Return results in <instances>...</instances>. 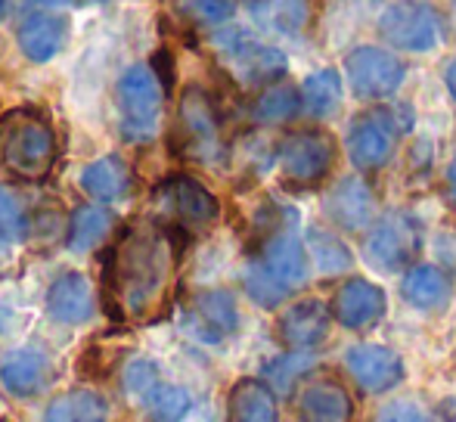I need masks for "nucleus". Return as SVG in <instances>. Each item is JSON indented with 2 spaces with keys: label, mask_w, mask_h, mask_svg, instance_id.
<instances>
[{
  "label": "nucleus",
  "mask_w": 456,
  "mask_h": 422,
  "mask_svg": "<svg viewBox=\"0 0 456 422\" xmlns=\"http://www.w3.org/2000/svg\"><path fill=\"white\" fill-rule=\"evenodd\" d=\"M181 261V233L159 217H140L121 230L102 271L109 314L121 323H150L168 308Z\"/></svg>",
  "instance_id": "nucleus-1"
},
{
  "label": "nucleus",
  "mask_w": 456,
  "mask_h": 422,
  "mask_svg": "<svg viewBox=\"0 0 456 422\" xmlns=\"http://www.w3.org/2000/svg\"><path fill=\"white\" fill-rule=\"evenodd\" d=\"M60 156L56 131L35 109H12L0 118V168L19 181L50 177Z\"/></svg>",
  "instance_id": "nucleus-2"
},
{
  "label": "nucleus",
  "mask_w": 456,
  "mask_h": 422,
  "mask_svg": "<svg viewBox=\"0 0 456 422\" xmlns=\"http://www.w3.org/2000/svg\"><path fill=\"white\" fill-rule=\"evenodd\" d=\"M118 131L127 143L146 146L162 134L165 121V85L159 72L146 62L125 69L115 85Z\"/></svg>",
  "instance_id": "nucleus-3"
},
{
  "label": "nucleus",
  "mask_w": 456,
  "mask_h": 422,
  "mask_svg": "<svg viewBox=\"0 0 456 422\" xmlns=\"http://www.w3.org/2000/svg\"><path fill=\"white\" fill-rule=\"evenodd\" d=\"M413 127V109L395 103V106H372L351 121L345 134V150L348 158L361 174H376L395 158L397 143L403 134Z\"/></svg>",
  "instance_id": "nucleus-4"
},
{
  "label": "nucleus",
  "mask_w": 456,
  "mask_h": 422,
  "mask_svg": "<svg viewBox=\"0 0 456 422\" xmlns=\"http://www.w3.org/2000/svg\"><path fill=\"white\" fill-rule=\"evenodd\" d=\"M208 44L215 50V56L224 62L230 75L240 81L242 87H265L276 85L286 78L289 60L280 47L255 37L252 31L236 28V25H221L208 35Z\"/></svg>",
  "instance_id": "nucleus-5"
},
{
  "label": "nucleus",
  "mask_w": 456,
  "mask_h": 422,
  "mask_svg": "<svg viewBox=\"0 0 456 422\" xmlns=\"http://www.w3.org/2000/svg\"><path fill=\"white\" fill-rule=\"evenodd\" d=\"M175 150L186 162L205 165V168H217L227 162L230 146L224 137L221 112L211 93L202 87H186L181 93L175 118Z\"/></svg>",
  "instance_id": "nucleus-6"
},
{
  "label": "nucleus",
  "mask_w": 456,
  "mask_h": 422,
  "mask_svg": "<svg viewBox=\"0 0 456 422\" xmlns=\"http://www.w3.org/2000/svg\"><path fill=\"white\" fill-rule=\"evenodd\" d=\"M338 146L336 137L323 127H298L289 131L276 146V165L289 187L314 190L336 168Z\"/></svg>",
  "instance_id": "nucleus-7"
},
{
  "label": "nucleus",
  "mask_w": 456,
  "mask_h": 422,
  "mask_svg": "<svg viewBox=\"0 0 456 422\" xmlns=\"http://www.w3.org/2000/svg\"><path fill=\"white\" fill-rule=\"evenodd\" d=\"M152 208L159 221L175 227L177 233H202L221 217L217 196L190 174H171L159 183L152 193Z\"/></svg>",
  "instance_id": "nucleus-8"
},
{
  "label": "nucleus",
  "mask_w": 456,
  "mask_h": 422,
  "mask_svg": "<svg viewBox=\"0 0 456 422\" xmlns=\"http://www.w3.org/2000/svg\"><path fill=\"white\" fill-rule=\"evenodd\" d=\"M422 248V230L416 217L407 211H388L376 217L363 236V258L372 271L382 273H401L410 271Z\"/></svg>",
  "instance_id": "nucleus-9"
},
{
  "label": "nucleus",
  "mask_w": 456,
  "mask_h": 422,
  "mask_svg": "<svg viewBox=\"0 0 456 422\" xmlns=\"http://www.w3.org/2000/svg\"><path fill=\"white\" fill-rule=\"evenodd\" d=\"M379 35L401 53H428L444 41V19L428 0H397L379 16Z\"/></svg>",
  "instance_id": "nucleus-10"
},
{
  "label": "nucleus",
  "mask_w": 456,
  "mask_h": 422,
  "mask_svg": "<svg viewBox=\"0 0 456 422\" xmlns=\"http://www.w3.org/2000/svg\"><path fill=\"white\" fill-rule=\"evenodd\" d=\"M345 78L357 100L382 103L391 100L407 81V66L397 53L376 44H361L345 56Z\"/></svg>",
  "instance_id": "nucleus-11"
},
{
  "label": "nucleus",
  "mask_w": 456,
  "mask_h": 422,
  "mask_svg": "<svg viewBox=\"0 0 456 422\" xmlns=\"http://www.w3.org/2000/svg\"><path fill=\"white\" fill-rule=\"evenodd\" d=\"M181 326L190 338L202 345H221L240 329V304L227 289H202L186 298Z\"/></svg>",
  "instance_id": "nucleus-12"
},
{
  "label": "nucleus",
  "mask_w": 456,
  "mask_h": 422,
  "mask_svg": "<svg viewBox=\"0 0 456 422\" xmlns=\"http://www.w3.org/2000/svg\"><path fill=\"white\" fill-rule=\"evenodd\" d=\"M255 264H261L280 286L289 292L301 289L311 277V258H307L305 242L295 233V217L292 221H276L271 233L261 239L258 252H255Z\"/></svg>",
  "instance_id": "nucleus-13"
},
{
  "label": "nucleus",
  "mask_w": 456,
  "mask_h": 422,
  "mask_svg": "<svg viewBox=\"0 0 456 422\" xmlns=\"http://www.w3.org/2000/svg\"><path fill=\"white\" fill-rule=\"evenodd\" d=\"M345 369L351 373V379L363 388L366 394H385L395 392L403 379H407V367L403 357L388 345H372L361 342L351 345L345 351Z\"/></svg>",
  "instance_id": "nucleus-14"
},
{
  "label": "nucleus",
  "mask_w": 456,
  "mask_h": 422,
  "mask_svg": "<svg viewBox=\"0 0 456 422\" xmlns=\"http://www.w3.org/2000/svg\"><path fill=\"white\" fill-rule=\"evenodd\" d=\"M332 320H336L332 304L320 302V298H301V302L289 304L276 320V338L289 351H317L330 338Z\"/></svg>",
  "instance_id": "nucleus-15"
},
{
  "label": "nucleus",
  "mask_w": 456,
  "mask_h": 422,
  "mask_svg": "<svg viewBox=\"0 0 456 422\" xmlns=\"http://www.w3.org/2000/svg\"><path fill=\"white\" fill-rule=\"evenodd\" d=\"M295 410L301 422H354L351 392L332 373H311L298 385Z\"/></svg>",
  "instance_id": "nucleus-16"
},
{
  "label": "nucleus",
  "mask_w": 456,
  "mask_h": 422,
  "mask_svg": "<svg viewBox=\"0 0 456 422\" xmlns=\"http://www.w3.org/2000/svg\"><path fill=\"white\" fill-rule=\"evenodd\" d=\"M323 211L338 230H348V233L370 230L379 217L376 193H372V187L361 174L338 177L330 187V193H326Z\"/></svg>",
  "instance_id": "nucleus-17"
},
{
  "label": "nucleus",
  "mask_w": 456,
  "mask_h": 422,
  "mask_svg": "<svg viewBox=\"0 0 456 422\" xmlns=\"http://www.w3.org/2000/svg\"><path fill=\"white\" fill-rule=\"evenodd\" d=\"M388 314V296L379 283L366 277H348L332 296V317L345 329H370Z\"/></svg>",
  "instance_id": "nucleus-18"
},
{
  "label": "nucleus",
  "mask_w": 456,
  "mask_h": 422,
  "mask_svg": "<svg viewBox=\"0 0 456 422\" xmlns=\"http://www.w3.org/2000/svg\"><path fill=\"white\" fill-rule=\"evenodd\" d=\"M19 50L31 62H50L69 41V19L50 10H35L16 28Z\"/></svg>",
  "instance_id": "nucleus-19"
},
{
  "label": "nucleus",
  "mask_w": 456,
  "mask_h": 422,
  "mask_svg": "<svg viewBox=\"0 0 456 422\" xmlns=\"http://www.w3.org/2000/svg\"><path fill=\"white\" fill-rule=\"evenodd\" d=\"M53 379L50 357L37 348H16L0 361V385L12 398H35Z\"/></svg>",
  "instance_id": "nucleus-20"
},
{
  "label": "nucleus",
  "mask_w": 456,
  "mask_h": 422,
  "mask_svg": "<svg viewBox=\"0 0 456 422\" xmlns=\"http://www.w3.org/2000/svg\"><path fill=\"white\" fill-rule=\"evenodd\" d=\"M96 311V298H94V286L85 273L69 271L50 283L47 289V314L56 323L66 326H81L94 317Z\"/></svg>",
  "instance_id": "nucleus-21"
},
{
  "label": "nucleus",
  "mask_w": 456,
  "mask_h": 422,
  "mask_svg": "<svg viewBox=\"0 0 456 422\" xmlns=\"http://www.w3.org/2000/svg\"><path fill=\"white\" fill-rule=\"evenodd\" d=\"M401 296L410 308L422 314H441L453 298V283L438 264H413L403 271Z\"/></svg>",
  "instance_id": "nucleus-22"
},
{
  "label": "nucleus",
  "mask_w": 456,
  "mask_h": 422,
  "mask_svg": "<svg viewBox=\"0 0 456 422\" xmlns=\"http://www.w3.org/2000/svg\"><path fill=\"white\" fill-rule=\"evenodd\" d=\"M81 190H85L87 199L94 202H118L131 193L134 174L127 168V162L121 156H102L96 162L85 165L78 177Z\"/></svg>",
  "instance_id": "nucleus-23"
},
{
  "label": "nucleus",
  "mask_w": 456,
  "mask_h": 422,
  "mask_svg": "<svg viewBox=\"0 0 456 422\" xmlns=\"http://www.w3.org/2000/svg\"><path fill=\"white\" fill-rule=\"evenodd\" d=\"M255 25L280 37H298L311 22V0H246Z\"/></svg>",
  "instance_id": "nucleus-24"
},
{
  "label": "nucleus",
  "mask_w": 456,
  "mask_h": 422,
  "mask_svg": "<svg viewBox=\"0 0 456 422\" xmlns=\"http://www.w3.org/2000/svg\"><path fill=\"white\" fill-rule=\"evenodd\" d=\"M230 422H280L276 392L261 379H240L227 398Z\"/></svg>",
  "instance_id": "nucleus-25"
},
{
  "label": "nucleus",
  "mask_w": 456,
  "mask_h": 422,
  "mask_svg": "<svg viewBox=\"0 0 456 422\" xmlns=\"http://www.w3.org/2000/svg\"><path fill=\"white\" fill-rule=\"evenodd\" d=\"M301 112L317 121L336 118L342 112L345 100V81L336 69H317L301 81Z\"/></svg>",
  "instance_id": "nucleus-26"
},
{
  "label": "nucleus",
  "mask_w": 456,
  "mask_h": 422,
  "mask_svg": "<svg viewBox=\"0 0 456 422\" xmlns=\"http://www.w3.org/2000/svg\"><path fill=\"white\" fill-rule=\"evenodd\" d=\"M305 248H307L311 264L317 267V273H323V277H342V273H348L351 267H354L351 248L345 246L342 236L330 227H320V223L307 227Z\"/></svg>",
  "instance_id": "nucleus-27"
},
{
  "label": "nucleus",
  "mask_w": 456,
  "mask_h": 422,
  "mask_svg": "<svg viewBox=\"0 0 456 422\" xmlns=\"http://www.w3.org/2000/svg\"><path fill=\"white\" fill-rule=\"evenodd\" d=\"M44 422H109V401L94 388H72L50 401Z\"/></svg>",
  "instance_id": "nucleus-28"
},
{
  "label": "nucleus",
  "mask_w": 456,
  "mask_h": 422,
  "mask_svg": "<svg viewBox=\"0 0 456 422\" xmlns=\"http://www.w3.org/2000/svg\"><path fill=\"white\" fill-rule=\"evenodd\" d=\"M112 230H115L112 211L91 202V206H81V208L72 211L69 227H66V242H69L72 252L85 255V252H94L96 246H102Z\"/></svg>",
  "instance_id": "nucleus-29"
},
{
  "label": "nucleus",
  "mask_w": 456,
  "mask_h": 422,
  "mask_svg": "<svg viewBox=\"0 0 456 422\" xmlns=\"http://www.w3.org/2000/svg\"><path fill=\"white\" fill-rule=\"evenodd\" d=\"M255 125H289L295 115H301V91L289 81H276V85L258 91V97L252 100V109H248Z\"/></svg>",
  "instance_id": "nucleus-30"
},
{
  "label": "nucleus",
  "mask_w": 456,
  "mask_h": 422,
  "mask_svg": "<svg viewBox=\"0 0 456 422\" xmlns=\"http://www.w3.org/2000/svg\"><path fill=\"white\" fill-rule=\"evenodd\" d=\"M143 407H146V413H150V422H183L192 407V398L181 385L159 382L150 398L143 401Z\"/></svg>",
  "instance_id": "nucleus-31"
},
{
  "label": "nucleus",
  "mask_w": 456,
  "mask_h": 422,
  "mask_svg": "<svg viewBox=\"0 0 456 422\" xmlns=\"http://www.w3.org/2000/svg\"><path fill=\"white\" fill-rule=\"evenodd\" d=\"M31 233V215L25 199L12 187L0 183V236L6 242H22Z\"/></svg>",
  "instance_id": "nucleus-32"
},
{
  "label": "nucleus",
  "mask_w": 456,
  "mask_h": 422,
  "mask_svg": "<svg viewBox=\"0 0 456 422\" xmlns=\"http://www.w3.org/2000/svg\"><path fill=\"white\" fill-rule=\"evenodd\" d=\"M242 289H246V296L252 298L258 308H267V311L280 308V304L292 296L286 286L276 283L271 273H267L261 264H255V261H248L246 271H242Z\"/></svg>",
  "instance_id": "nucleus-33"
},
{
  "label": "nucleus",
  "mask_w": 456,
  "mask_h": 422,
  "mask_svg": "<svg viewBox=\"0 0 456 422\" xmlns=\"http://www.w3.org/2000/svg\"><path fill=\"white\" fill-rule=\"evenodd\" d=\"M311 351H289L282 357H273L265 367V379L273 392H289L295 385V379L311 373Z\"/></svg>",
  "instance_id": "nucleus-34"
},
{
  "label": "nucleus",
  "mask_w": 456,
  "mask_h": 422,
  "mask_svg": "<svg viewBox=\"0 0 456 422\" xmlns=\"http://www.w3.org/2000/svg\"><path fill=\"white\" fill-rule=\"evenodd\" d=\"M183 16L190 19L192 25H199V28H221V25H227L230 19H233L236 12V0H183Z\"/></svg>",
  "instance_id": "nucleus-35"
},
{
  "label": "nucleus",
  "mask_w": 456,
  "mask_h": 422,
  "mask_svg": "<svg viewBox=\"0 0 456 422\" xmlns=\"http://www.w3.org/2000/svg\"><path fill=\"white\" fill-rule=\"evenodd\" d=\"M121 382H125V392L134 394V398L143 404V401L152 394V388H156L162 379H159V367L150 361V357H134V361L125 367V373H121Z\"/></svg>",
  "instance_id": "nucleus-36"
},
{
  "label": "nucleus",
  "mask_w": 456,
  "mask_h": 422,
  "mask_svg": "<svg viewBox=\"0 0 456 422\" xmlns=\"http://www.w3.org/2000/svg\"><path fill=\"white\" fill-rule=\"evenodd\" d=\"M379 422H432V417L416 401H391V404L382 407Z\"/></svg>",
  "instance_id": "nucleus-37"
},
{
  "label": "nucleus",
  "mask_w": 456,
  "mask_h": 422,
  "mask_svg": "<svg viewBox=\"0 0 456 422\" xmlns=\"http://www.w3.org/2000/svg\"><path fill=\"white\" fill-rule=\"evenodd\" d=\"M441 78H444V87H447V97L453 100L456 106V56L444 62V72H441Z\"/></svg>",
  "instance_id": "nucleus-38"
},
{
  "label": "nucleus",
  "mask_w": 456,
  "mask_h": 422,
  "mask_svg": "<svg viewBox=\"0 0 456 422\" xmlns=\"http://www.w3.org/2000/svg\"><path fill=\"white\" fill-rule=\"evenodd\" d=\"M28 4H41V6H87V4H100V0H28Z\"/></svg>",
  "instance_id": "nucleus-39"
},
{
  "label": "nucleus",
  "mask_w": 456,
  "mask_h": 422,
  "mask_svg": "<svg viewBox=\"0 0 456 422\" xmlns=\"http://www.w3.org/2000/svg\"><path fill=\"white\" fill-rule=\"evenodd\" d=\"M444 181H447V193H451V199L456 202V158L451 165H447V174H444Z\"/></svg>",
  "instance_id": "nucleus-40"
},
{
  "label": "nucleus",
  "mask_w": 456,
  "mask_h": 422,
  "mask_svg": "<svg viewBox=\"0 0 456 422\" xmlns=\"http://www.w3.org/2000/svg\"><path fill=\"white\" fill-rule=\"evenodd\" d=\"M6 12H10V0H0V22L6 19Z\"/></svg>",
  "instance_id": "nucleus-41"
},
{
  "label": "nucleus",
  "mask_w": 456,
  "mask_h": 422,
  "mask_svg": "<svg viewBox=\"0 0 456 422\" xmlns=\"http://www.w3.org/2000/svg\"><path fill=\"white\" fill-rule=\"evenodd\" d=\"M4 261H6V239L0 236V267H4Z\"/></svg>",
  "instance_id": "nucleus-42"
},
{
  "label": "nucleus",
  "mask_w": 456,
  "mask_h": 422,
  "mask_svg": "<svg viewBox=\"0 0 456 422\" xmlns=\"http://www.w3.org/2000/svg\"><path fill=\"white\" fill-rule=\"evenodd\" d=\"M453 19H456V6H453Z\"/></svg>",
  "instance_id": "nucleus-43"
}]
</instances>
